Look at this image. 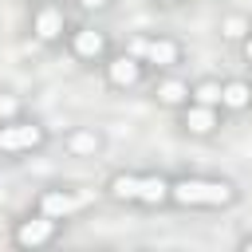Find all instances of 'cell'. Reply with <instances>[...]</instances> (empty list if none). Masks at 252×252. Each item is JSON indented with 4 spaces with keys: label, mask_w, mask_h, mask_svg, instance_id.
I'll return each mask as SVG.
<instances>
[{
    "label": "cell",
    "mask_w": 252,
    "mask_h": 252,
    "mask_svg": "<svg viewBox=\"0 0 252 252\" xmlns=\"http://www.w3.org/2000/svg\"><path fill=\"white\" fill-rule=\"evenodd\" d=\"M59 28H63V16H59L55 8H43V12H39V20H35L39 39H55V35H59Z\"/></svg>",
    "instance_id": "277c9868"
},
{
    "label": "cell",
    "mask_w": 252,
    "mask_h": 252,
    "mask_svg": "<svg viewBox=\"0 0 252 252\" xmlns=\"http://www.w3.org/2000/svg\"><path fill=\"white\" fill-rule=\"evenodd\" d=\"M51 236V220H28L20 228V244H43Z\"/></svg>",
    "instance_id": "52a82bcc"
},
{
    "label": "cell",
    "mask_w": 252,
    "mask_h": 252,
    "mask_svg": "<svg viewBox=\"0 0 252 252\" xmlns=\"http://www.w3.org/2000/svg\"><path fill=\"white\" fill-rule=\"evenodd\" d=\"M87 197H67V193H47L43 197V213L47 217H67L71 209H79Z\"/></svg>",
    "instance_id": "3957f363"
},
{
    "label": "cell",
    "mask_w": 252,
    "mask_h": 252,
    "mask_svg": "<svg viewBox=\"0 0 252 252\" xmlns=\"http://www.w3.org/2000/svg\"><path fill=\"white\" fill-rule=\"evenodd\" d=\"M165 189H169V185H165L161 177H138V197L150 201V205H158V201L165 197Z\"/></svg>",
    "instance_id": "8992f818"
},
{
    "label": "cell",
    "mask_w": 252,
    "mask_h": 252,
    "mask_svg": "<svg viewBox=\"0 0 252 252\" xmlns=\"http://www.w3.org/2000/svg\"><path fill=\"white\" fill-rule=\"evenodd\" d=\"M16 110V98H8V94H0V118H8Z\"/></svg>",
    "instance_id": "e0dca14e"
},
{
    "label": "cell",
    "mask_w": 252,
    "mask_h": 252,
    "mask_svg": "<svg viewBox=\"0 0 252 252\" xmlns=\"http://www.w3.org/2000/svg\"><path fill=\"white\" fill-rule=\"evenodd\" d=\"M173 197L181 205H224L232 197V189L217 185V181H181V185H173Z\"/></svg>",
    "instance_id": "6da1fadb"
},
{
    "label": "cell",
    "mask_w": 252,
    "mask_h": 252,
    "mask_svg": "<svg viewBox=\"0 0 252 252\" xmlns=\"http://www.w3.org/2000/svg\"><path fill=\"white\" fill-rule=\"evenodd\" d=\"M220 102H228V106H244V102H248V87H244V83H228V87L220 91Z\"/></svg>",
    "instance_id": "8fae6325"
},
{
    "label": "cell",
    "mask_w": 252,
    "mask_h": 252,
    "mask_svg": "<svg viewBox=\"0 0 252 252\" xmlns=\"http://www.w3.org/2000/svg\"><path fill=\"white\" fill-rule=\"evenodd\" d=\"M110 79H114L118 87H130V83L138 79V63H134V59H126V55H122V59H114V63H110Z\"/></svg>",
    "instance_id": "5b68a950"
},
{
    "label": "cell",
    "mask_w": 252,
    "mask_h": 252,
    "mask_svg": "<svg viewBox=\"0 0 252 252\" xmlns=\"http://www.w3.org/2000/svg\"><path fill=\"white\" fill-rule=\"evenodd\" d=\"M35 142H39V126H8L0 134V146L4 150H28Z\"/></svg>",
    "instance_id": "7a4b0ae2"
},
{
    "label": "cell",
    "mask_w": 252,
    "mask_h": 252,
    "mask_svg": "<svg viewBox=\"0 0 252 252\" xmlns=\"http://www.w3.org/2000/svg\"><path fill=\"white\" fill-rule=\"evenodd\" d=\"M146 59H150V63H158V67H165V63H173V59H177V47H173V43H165V39L146 43Z\"/></svg>",
    "instance_id": "ba28073f"
},
{
    "label": "cell",
    "mask_w": 252,
    "mask_h": 252,
    "mask_svg": "<svg viewBox=\"0 0 252 252\" xmlns=\"http://www.w3.org/2000/svg\"><path fill=\"white\" fill-rule=\"evenodd\" d=\"M114 193L118 197H138V177H114Z\"/></svg>",
    "instance_id": "9a60e30c"
},
{
    "label": "cell",
    "mask_w": 252,
    "mask_h": 252,
    "mask_svg": "<svg viewBox=\"0 0 252 252\" xmlns=\"http://www.w3.org/2000/svg\"><path fill=\"white\" fill-rule=\"evenodd\" d=\"M197 102H201V106L220 102V87H217V83H201V87H197Z\"/></svg>",
    "instance_id": "7c38bea8"
},
{
    "label": "cell",
    "mask_w": 252,
    "mask_h": 252,
    "mask_svg": "<svg viewBox=\"0 0 252 252\" xmlns=\"http://www.w3.org/2000/svg\"><path fill=\"white\" fill-rule=\"evenodd\" d=\"M224 35H228V39H240V35H244V20H240V16H232V20L224 24Z\"/></svg>",
    "instance_id": "2e32d148"
},
{
    "label": "cell",
    "mask_w": 252,
    "mask_h": 252,
    "mask_svg": "<svg viewBox=\"0 0 252 252\" xmlns=\"http://www.w3.org/2000/svg\"><path fill=\"white\" fill-rule=\"evenodd\" d=\"M158 98L173 106V102H181V98H185V87H181V83H165V87L158 91Z\"/></svg>",
    "instance_id": "4fadbf2b"
},
{
    "label": "cell",
    "mask_w": 252,
    "mask_h": 252,
    "mask_svg": "<svg viewBox=\"0 0 252 252\" xmlns=\"http://www.w3.org/2000/svg\"><path fill=\"white\" fill-rule=\"evenodd\" d=\"M248 59H252V39H248Z\"/></svg>",
    "instance_id": "d6986e66"
},
{
    "label": "cell",
    "mask_w": 252,
    "mask_h": 252,
    "mask_svg": "<svg viewBox=\"0 0 252 252\" xmlns=\"http://www.w3.org/2000/svg\"><path fill=\"white\" fill-rule=\"evenodd\" d=\"M75 51L79 55H98L102 51V35L98 32H79L75 35Z\"/></svg>",
    "instance_id": "9c48e42d"
},
{
    "label": "cell",
    "mask_w": 252,
    "mask_h": 252,
    "mask_svg": "<svg viewBox=\"0 0 252 252\" xmlns=\"http://www.w3.org/2000/svg\"><path fill=\"white\" fill-rule=\"evenodd\" d=\"M248 252H252V240H248Z\"/></svg>",
    "instance_id": "ffe728a7"
},
{
    "label": "cell",
    "mask_w": 252,
    "mask_h": 252,
    "mask_svg": "<svg viewBox=\"0 0 252 252\" xmlns=\"http://www.w3.org/2000/svg\"><path fill=\"white\" fill-rule=\"evenodd\" d=\"M83 4H87V8H102L106 0H83Z\"/></svg>",
    "instance_id": "ac0fdd59"
},
{
    "label": "cell",
    "mask_w": 252,
    "mask_h": 252,
    "mask_svg": "<svg viewBox=\"0 0 252 252\" xmlns=\"http://www.w3.org/2000/svg\"><path fill=\"white\" fill-rule=\"evenodd\" d=\"M71 150L75 154H91V150H98V138L94 134H75L71 138Z\"/></svg>",
    "instance_id": "5bb4252c"
},
{
    "label": "cell",
    "mask_w": 252,
    "mask_h": 252,
    "mask_svg": "<svg viewBox=\"0 0 252 252\" xmlns=\"http://www.w3.org/2000/svg\"><path fill=\"white\" fill-rule=\"evenodd\" d=\"M193 134H205V130H213V110L209 106H197V110H189V122H185Z\"/></svg>",
    "instance_id": "30bf717a"
}]
</instances>
